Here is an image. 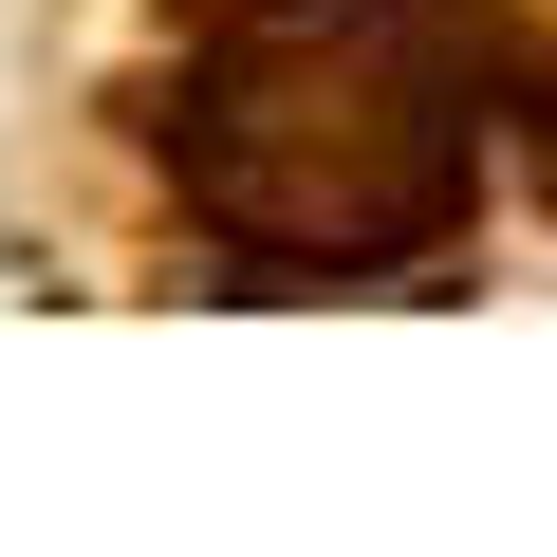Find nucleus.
<instances>
[{
	"mask_svg": "<svg viewBox=\"0 0 557 557\" xmlns=\"http://www.w3.org/2000/svg\"><path fill=\"white\" fill-rule=\"evenodd\" d=\"M446 57L502 112H557V0H446Z\"/></svg>",
	"mask_w": 557,
	"mask_h": 557,
	"instance_id": "2",
	"label": "nucleus"
},
{
	"mask_svg": "<svg viewBox=\"0 0 557 557\" xmlns=\"http://www.w3.org/2000/svg\"><path fill=\"white\" fill-rule=\"evenodd\" d=\"M168 168L260 278H391L483 186L465 57L428 20H391V0H260V20H223L186 57Z\"/></svg>",
	"mask_w": 557,
	"mask_h": 557,
	"instance_id": "1",
	"label": "nucleus"
}]
</instances>
